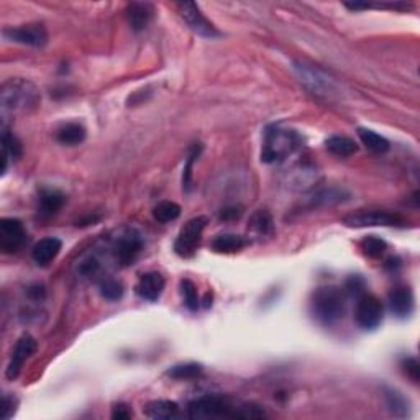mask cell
Wrapping results in <instances>:
<instances>
[{
	"mask_svg": "<svg viewBox=\"0 0 420 420\" xmlns=\"http://www.w3.org/2000/svg\"><path fill=\"white\" fill-rule=\"evenodd\" d=\"M294 70L299 76V81L309 89L314 96L329 97L335 92V81L327 74L324 70L307 63H296Z\"/></svg>",
	"mask_w": 420,
	"mask_h": 420,
	"instance_id": "5",
	"label": "cell"
},
{
	"mask_svg": "<svg viewBox=\"0 0 420 420\" xmlns=\"http://www.w3.org/2000/svg\"><path fill=\"white\" fill-rule=\"evenodd\" d=\"M325 146L332 155L339 156V158H348V156L355 155L356 150H358V146H356L353 140L341 135L330 136V138L325 141Z\"/></svg>",
	"mask_w": 420,
	"mask_h": 420,
	"instance_id": "21",
	"label": "cell"
},
{
	"mask_svg": "<svg viewBox=\"0 0 420 420\" xmlns=\"http://www.w3.org/2000/svg\"><path fill=\"white\" fill-rule=\"evenodd\" d=\"M200 150H202V146H200L199 143L194 146L192 151H190V155L188 156V163H185L184 166V173H183V188L188 190H190V185H192V164L195 158H199V153Z\"/></svg>",
	"mask_w": 420,
	"mask_h": 420,
	"instance_id": "32",
	"label": "cell"
},
{
	"mask_svg": "<svg viewBox=\"0 0 420 420\" xmlns=\"http://www.w3.org/2000/svg\"><path fill=\"white\" fill-rule=\"evenodd\" d=\"M155 8L151 4L143 2H133L129 4L126 7V20H129L131 30L141 32L150 25V22L153 20Z\"/></svg>",
	"mask_w": 420,
	"mask_h": 420,
	"instance_id": "17",
	"label": "cell"
},
{
	"mask_svg": "<svg viewBox=\"0 0 420 420\" xmlns=\"http://www.w3.org/2000/svg\"><path fill=\"white\" fill-rule=\"evenodd\" d=\"M361 248H363L365 255H368L371 258H378L386 251L388 245H386V242L381 240L379 237L369 235V237H366L363 242H361Z\"/></svg>",
	"mask_w": 420,
	"mask_h": 420,
	"instance_id": "31",
	"label": "cell"
},
{
	"mask_svg": "<svg viewBox=\"0 0 420 420\" xmlns=\"http://www.w3.org/2000/svg\"><path fill=\"white\" fill-rule=\"evenodd\" d=\"M27 240V232L18 218H2L0 222V248L4 253H17Z\"/></svg>",
	"mask_w": 420,
	"mask_h": 420,
	"instance_id": "11",
	"label": "cell"
},
{
	"mask_svg": "<svg viewBox=\"0 0 420 420\" xmlns=\"http://www.w3.org/2000/svg\"><path fill=\"white\" fill-rule=\"evenodd\" d=\"M202 374V366L197 363H184V365H176L173 368L166 371V376L173 379L185 381V379H195Z\"/></svg>",
	"mask_w": 420,
	"mask_h": 420,
	"instance_id": "27",
	"label": "cell"
},
{
	"mask_svg": "<svg viewBox=\"0 0 420 420\" xmlns=\"http://www.w3.org/2000/svg\"><path fill=\"white\" fill-rule=\"evenodd\" d=\"M205 225H207V218L194 217L183 227V230L179 232V237L176 238L174 243V251L181 258H190L194 255L200 243V238H202Z\"/></svg>",
	"mask_w": 420,
	"mask_h": 420,
	"instance_id": "7",
	"label": "cell"
},
{
	"mask_svg": "<svg viewBox=\"0 0 420 420\" xmlns=\"http://www.w3.org/2000/svg\"><path fill=\"white\" fill-rule=\"evenodd\" d=\"M145 415L150 419L156 420H168L174 419L179 415V407L176 402H171V400H153V402L146 404L145 407Z\"/></svg>",
	"mask_w": 420,
	"mask_h": 420,
	"instance_id": "20",
	"label": "cell"
},
{
	"mask_svg": "<svg viewBox=\"0 0 420 420\" xmlns=\"http://www.w3.org/2000/svg\"><path fill=\"white\" fill-rule=\"evenodd\" d=\"M404 221L398 214L386 212V210H360V212L350 214L343 218V223L350 228H365V227H394L400 225Z\"/></svg>",
	"mask_w": 420,
	"mask_h": 420,
	"instance_id": "6",
	"label": "cell"
},
{
	"mask_svg": "<svg viewBox=\"0 0 420 420\" xmlns=\"http://www.w3.org/2000/svg\"><path fill=\"white\" fill-rule=\"evenodd\" d=\"M20 155H22L20 141H18L12 133H8V130L4 126L2 129V159H4L2 173H6L7 171L8 159L20 158Z\"/></svg>",
	"mask_w": 420,
	"mask_h": 420,
	"instance_id": "22",
	"label": "cell"
},
{
	"mask_svg": "<svg viewBox=\"0 0 420 420\" xmlns=\"http://www.w3.org/2000/svg\"><path fill=\"white\" fill-rule=\"evenodd\" d=\"M17 407V399L13 398V395H8L6 394L2 399V419L4 420H8L12 417L13 414H15V409Z\"/></svg>",
	"mask_w": 420,
	"mask_h": 420,
	"instance_id": "34",
	"label": "cell"
},
{
	"mask_svg": "<svg viewBox=\"0 0 420 420\" xmlns=\"http://www.w3.org/2000/svg\"><path fill=\"white\" fill-rule=\"evenodd\" d=\"M143 248V240L140 233L135 230H125L120 237H117L114 243V258L120 266H129L135 261L138 253Z\"/></svg>",
	"mask_w": 420,
	"mask_h": 420,
	"instance_id": "10",
	"label": "cell"
},
{
	"mask_svg": "<svg viewBox=\"0 0 420 420\" xmlns=\"http://www.w3.org/2000/svg\"><path fill=\"white\" fill-rule=\"evenodd\" d=\"M310 310L320 324L334 325L345 315V297L336 287H319L312 294Z\"/></svg>",
	"mask_w": 420,
	"mask_h": 420,
	"instance_id": "2",
	"label": "cell"
},
{
	"mask_svg": "<svg viewBox=\"0 0 420 420\" xmlns=\"http://www.w3.org/2000/svg\"><path fill=\"white\" fill-rule=\"evenodd\" d=\"M402 368L410 379L414 381V383H419V378H420V366L417 363V360L415 358H405L402 361Z\"/></svg>",
	"mask_w": 420,
	"mask_h": 420,
	"instance_id": "33",
	"label": "cell"
},
{
	"mask_svg": "<svg viewBox=\"0 0 420 420\" xmlns=\"http://www.w3.org/2000/svg\"><path fill=\"white\" fill-rule=\"evenodd\" d=\"M4 37L8 41L20 43V45L41 48L48 43V33L43 25H22V27H12L4 30Z\"/></svg>",
	"mask_w": 420,
	"mask_h": 420,
	"instance_id": "12",
	"label": "cell"
},
{
	"mask_svg": "<svg viewBox=\"0 0 420 420\" xmlns=\"http://www.w3.org/2000/svg\"><path fill=\"white\" fill-rule=\"evenodd\" d=\"M355 320L363 330L378 329L383 322V304L373 294H361L356 302Z\"/></svg>",
	"mask_w": 420,
	"mask_h": 420,
	"instance_id": "8",
	"label": "cell"
},
{
	"mask_svg": "<svg viewBox=\"0 0 420 420\" xmlns=\"http://www.w3.org/2000/svg\"><path fill=\"white\" fill-rule=\"evenodd\" d=\"M389 310L399 319H405L414 310V296L412 291L405 286H395L388 296Z\"/></svg>",
	"mask_w": 420,
	"mask_h": 420,
	"instance_id": "15",
	"label": "cell"
},
{
	"mask_svg": "<svg viewBox=\"0 0 420 420\" xmlns=\"http://www.w3.org/2000/svg\"><path fill=\"white\" fill-rule=\"evenodd\" d=\"M179 15L185 22L190 30L204 38H217L221 35V32L214 27V23L207 20V17L204 15L199 6L195 2H179L178 4Z\"/></svg>",
	"mask_w": 420,
	"mask_h": 420,
	"instance_id": "9",
	"label": "cell"
},
{
	"mask_svg": "<svg viewBox=\"0 0 420 420\" xmlns=\"http://www.w3.org/2000/svg\"><path fill=\"white\" fill-rule=\"evenodd\" d=\"M61 248H63V243L60 238H55V237L41 238V240L38 242L32 250L33 261H35L38 266H48L58 255H60Z\"/></svg>",
	"mask_w": 420,
	"mask_h": 420,
	"instance_id": "16",
	"label": "cell"
},
{
	"mask_svg": "<svg viewBox=\"0 0 420 420\" xmlns=\"http://www.w3.org/2000/svg\"><path fill=\"white\" fill-rule=\"evenodd\" d=\"M37 351V341L33 339L32 335H23L20 340L17 341L15 345V350H13L12 353V360L11 363L7 366V379H17L18 374H20V371L23 368V365H25V361L30 358V356Z\"/></svg>",
	"mask_w": 420,
	"mask_h": 420,
	"instance_id": "13",
	"label": "cell"
},
{
	"mask_svg": "<svg viewBox=\"0 0 420 420\" xmlns=\"http://www.w3.org/2000/svg\"><path fill=\"white\" fill-rule=\"evenodd\" d=\"M135 291L141 299L150 302L158 301L164 291V277L156 271L145 273V275H141L138 282H136Z\"/></svg>",
	"mask_w": 420,
	"mask_h": 420,
	"instance_id": "14",
	"label": "cell"
},
{
	"mask_svg": "<svg viewBox=\"0 0 420 420\" xmlns=\"http://www.w3.org/2000/svg\"><path fill=\"white\" fill-rule=\"evenodd\" d=\"M358 136L366 148L373 153L383 155L389 150V141L369 129H358Z\"/></svg>",
	"mask_w": 420,
	"mask_h": 420,
	"instance_id": "24",
	"label": "cell"
},
{
	"mask_svg": "<svg viewBox=\"0 0 420 420\" xmlns=\"http://www.w3.org/2000/svg\"><path fill=\"white\" fill-rule=\"evenodd\" d=\"M297 146H299V136L294 131L280 129V126H271L266 130L261 159L265 163H277V161L287 158Z\"/></svg>",
	"mask_w": 420,
	"mask_h": 420,
	"instance_id": "4",
	"label": "cell"
},
{
	"mask_svg": "<svg viewBox=\"0 0 420 420\" xmlns=\"http://www.w3.org/2000/svg\"><path fill=\"white\" fill-rule=\"evenodd\" d=\"M386 407L391 412V415L398 419H405L410 415V402L405 399V395L400 391L394 388H384L383 391Z\"/></svg>",
	"mask_w": 420,
	"mask_h": 420,
	"instance_id": "18",
	"label": "cell"
},
{
	"mask_svg": "<svg viewBox=\"0 0 420 420\" xmlns=\"http://www.w3.org/2000/svg\"><path fill=\"white\" fill-rule=\"evenodd\" d=\"M181 216V207L173 200H163L158 205H155L153 217L161 223H168L176 221Z\"/></svg>",
	"mask_w": 420,
	"mask_h": 420,
	"instance_id": "26",
	"label": "cell"
},
{
	"mask_svg": "<svg viewBox=\"0 0 420 420\" xmlns=\"http://www.w3.org/2000/svg\"><path fill=\"white\" fill-rule=\"evenodd\" d=\"M253 232L256 233L258 237H266L273 232V218L271 214L268 210H258L255 216L251 217L250 225Z\"/></svg>",
	"mask_w": 420,
	"mask_h": 420,
	"instance_id": "28",
	"label": "cell"
},
{
	"mask_svg": "<svg viewBox=\"0 0 420 420\" xmlns=\"http://www.w3.org/2000/svg\"><path fill=\"white\" fill-rule=\"evenodd\" d=\"M100 296L107 301H119L124 296L125 287L122 284V281L114 280V277H107L100 282Z\"/></svg>",
	"mask_w": 420,
	"mask_h": 420,
	"instance_id": "29",
	"label": "cell"
},
{
	"mask_svg": "<svg viewBox=\"0 0 420 420\" xmlns=\"http://www.w3.org/2000/svg\"><path fill=\"white\" fill-rule=\"evenodd\" d=\"M245 245L247 242L243 237L227 233V235H218L216 240L212 242V250L217 253H237Z\"/></svg>",
	"mask_w": 420,
	"mask_h": 420,
	"instance_id": "25",
	"label": "cell"
},
{
	"mask_svg": "<svg viewBox=\"0 0 420 420\" xmlns=\"http://www.w3.org/2000/svg\"><path fill=\"white\" fill-rule=\"evenodd\" d=\"M56 138L60 143L67 146L79 145L86 140V129L79 124H66L58 130Z\"/></svg>",
	"mask_w": 420,
	"mask_h": 420,
	"instance_id": "23",
	"label": "cell"
},
{
	"mask_svg": "<svg viewBox=\"0 0 420 420\" xmlns=\"http://www.w3.org/2000/svg\"><path fill=\"white\" fill-rule=\"evenodd\" d=\"M40 94L32 82L22 79H12L6 82L0 91V104L2 112H23L30 107H37Z\"/></svg>",
	"mask_w": 420,
	"mask_h": 420,
	"instance_id": "3",
	"label": "cell"
},
{
	"mask_svg": "<svg viewBox=\"0 0 420 420\" xmlns=\"http://www.w3.org/2000/svg\"><path fill=\"white\" fill-rule=\"evenodd\" d=\"M65 204V194L58 189H41L40 199H38V212L43 217H51L60 212V209Z\"/></svg>",
	"mask_w": 420,
	"mask_h": 420,
	"instance_id": "19",
	"label": "cell"
},
{
	"mask_svg": "<svg viewBox=\"0 0 420 420\" xmlns=\"http://www.w3.org/2000/svg\"><path fill=\"white\" fill-rule=\"evenodd\" d=\"M181 296H183L184 304L189 310L195 312L199 309L200 301H199V294H197V287L190 280H183L181 281Z\"/></svg>",
	"mask_w": 420,
	"mask_h": 420,
	"instance_id": "30",
	"label": "cell"
},
{
	"mask_svg": "<svg viewBox=\"0 0 420 420\" xmlns=\"http://www.w3.org/2000/svg\"><path fill=\"white\" fill-rule=\"evenodd\" d=\"M131 417V412H130V409L126 407L125 404H117L115 407H114V410H112V419H119V420H126V419H130Z\"/></svg>",
	"mask_w": 420,
	"mask_h": 420,
	"instance_id": "35",
	"label": "cell"
},
{
	"mask_svg": "<svg viewBox=\"0 0 420 420\" xmlns=\"http://www.w3.org/2000/svg\"><path fill=\"white\" fill-rule=\"evenodd\" d=\"M190 419H261L266 417L265 410L255 404H233L223 395L209 394L192 400L188 405Z\"/></svg>",
	"mask_w": 420,
	"mask_h": 420,
	"instance_id": "1",
	"label": "cell"
}]
</instances>
